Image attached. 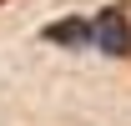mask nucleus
<instances>
[{
    "label": "nucleus",
    "mask_w": 131,
    "mask_h": 126,
    "mask_svg": "<svg viewBox=\"0 0 131 126\" xmlns=\"http://www.w3.org/2000/svg\"><path fill=\"white\" fill-rule=\"evenodd\" d=\"M46 40H56V46H86V40H91V25H81V20H56V25H46Z\"/></svg>",
    "instance_id": "obj_2"
},
{
    "label": "nucleus",
    "mask_w": 131,
    "mask_h": 126,
    "mask_svg": "<svg viewBox=\"0 0 131 126\" xmlns=\"http://www.w3.org/2000/svg\"><path fill=\"white\" fill-rule=\"evenodd\" d=\"M91 35H96V46L111 50V56H126V50H131V25H126V15H121L116 5H111V10H101V20H96V30H91Z\"/></svg>",
    "instance_id": "obj_1"
}]
</instances>
